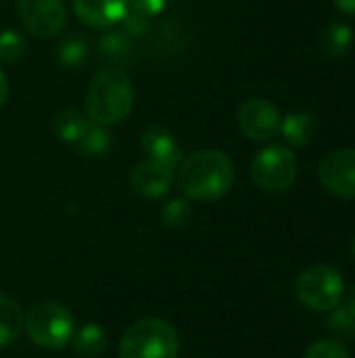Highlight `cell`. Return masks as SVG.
I'll use <instances>...</instances> for the list:
<instances>
[{"label": "cell", "instance_id": "obj_1", "mask_svg": "<svg viewBox=\"0 0 355 358\" xmlns=\"http://www.w3.org/2000/svg\"><path fill=\"white\" fill-rule=\"evenodd\" d=\"M234 176V164L224 151L203 149L180 164L178 185L188 199L211 203L230 193Z\"/></svg>", "mask_w": 355, "mask_h": 358}, {"label": "cell", "instance_id": "obj_2", "mask_svg": "<svg viewBox=\"0 0 355 358\" xmlns=\"http://www.w3.org/2000/svg\"><path fill=\"white\" fill-rule=\"evenodd\" d=\"M136 103L132 80L121 69H103L94 76L86 92V111L90 122L113 126L130 117Z\"/></svg>", "mask_w": 355, "mask_h": 358}, {"label": "cell", "instance_id": "obj_3", "mask_svg": "<svg viewBox=\"0 0 355 358\" xmlns=\"http://www.w3.org/2000/svg\"><path fill=\"white\" fill-rule=\"evenodd\" d=\"M180 340L172 323L149 317L132 323L119 342L121 358H178Z\"/></svg>", "mask_w": 355, "mask_h": 358}, {"label": "cell", "instance_id": "obj_4", "mask_svg": "<svg viewBox=\"0 0 355 358\" xmlns=\"http://www.w3.org/2000/svg\"><path fill=\"white\" fill-rule=\"evenodd\" d=\"M25 331L29 340L44 350H63L75 334L73 315L59 302H40L25 315Z\"/></svg>", "mask_w": 355, "mask_h": 358}, {"label": "cell", "instance_id": "obj_5", "mask_svg": "<svg viewBox=\"0 0 355 358\" xmlns=\"http://www.w3.org/2000/svg\"><path fill=\"white\" fill-rule=\"evenodd\" d=\"M297 300L316 313H331L339 308L345 298L343 275L328 264H314L305 268L295 281Z\"/></svg>", "mask_w": 355, "mask_h": 358}, {"label": "cell", "instance_id": "obj_6", "mask_svg": "<svg viewBox=\"0 0 355 358\" xmlns=\"http://www.w3.org/2000/svg\"><path fill=\"white\" fill-rule=\"evenodd\" d=\"M299 174L295 153L285 145H268L259 149L251 162V176L255 185L270 193L289 191Z\"/></svg>", "mask_w": 355, "mask_h": 358}, {"label": "cell", "instance_id": "obj_7", "mask_svg": "<svg viewBox=\"0 0 355 358\" xmlns=\"http://www.w3.org/2000/svg\"><path fill=\"white\" fill-rule=\"evenodd\" d=\"M236 124L247 138L266 143L280 134L282 115H280V109L272 101L262 99V96H251L243 101V105L239 107Z\"/></svg>", "mask_w": 355, "mask_h": 358}, {"label": "cell", "instance_id": "obj_8", "mask_svg": "<svg viewBox=\"0 0 355 358\" xmlns=\"http://www.w3.org/2000/svg\"><path fill=\"white\" fill-rule=\"evenodd\" d=\"M25 29L36 38H54L67 25L65 0H17Z\"/></svg>", "mask_w": 355, "mask_h": 358}, {"label": "cell", "instance_id": "obj_9", "mask_svg": "<svg viewBox=\"0 0 355 358\" xmlns=\"http://www.w3.org/2000/svg\"><path fill=\"white\" fill-rule=\"evenodd\" d=\"M322 187L341 199H355V149L331 151L318 168Z\"/></svg>", "mask_w": 355, "mask_h": 358}, {"label": "cell", "instance_id": "obj_10", "mask_svg": "<svg viewBox=\"0 0 355 358\" xmlns=\"http://www.w3.org/2000/svg\"><path fill=\"white\" fill-rule=\"evenodd\" d=\"M172 182H174V168L159 164V162H153V159L140 162L130 174L132 191L144 199L163 197L169 191Z\"/></svg>", "mask_w": 355, "mask_h": 358}, {"label": "cell", "instance_id": "obj_11", "mask_svg": "<svg viewBox=\"0 0 355 358\" xmlns=\"http://www.w3.org/2000/svg\"><path fill=\"white\" fill-rule=\"evenodd\" d=\"M140 143H142V149L146 153V159L165 164V166H169L174 170L180 166L182 151H180V145L176 143V138H174L169 128H165L161 124L146 126L142 130Z\"/></svg>", "mask_w": 355, "mask_h": 358}, {"label": "cell", "instance_id": "obj_12", "mask_svg": "<svg viewBox=\"0 0 355 358\" xmlns=\"http://www.w3.org/2000/svg\"><path fill=\"white\" fill-rule=\"evenodd\" d=\"M73 13L90 27H111L128 13V0H73Z\"/></svg>", "mask_w": 355, "mask_h": 358}, {"label": "cell", "instance_id": "obj_13", "mask_svg": "<svg viewBox=\"0 0 355 358\" xmlns=\"http://www.w3.org/2000/svg\"><path fill=\"white\" fill-rule=\"evenodd\" d=\"M280 134L293 147H305L316 134V120L308 111H295L282 117Z\"/></svg>", "mask_w": 355, "mask_h": 358}, {"label": "cell", "instance_id": "obj_14", "mask_svg": "<svg viewBox=\"0 0 355 358\" xmlns=\"http://www.w3.org/2000/svg\"><path fill=\"white\" fill-rule=\"evenodd\" d=\"M25 325V317L21 313L19 302H15L10 296L0 294V346L13 344Z\"/></svg>", "mask_w": 355, "mask_h": 358}, {"label": "cell", "instance_id": "obj_15", "mask_svg": "<svg viewBox=\"0 0 355 358\" xmlns=\"http://www.w3.org/2000/svg\"><path fill=\"white\" fill-rule=\"evenodd\" d=\"M71 346L80 357L94 358L107 350V334L100 325L88 323L71 338Z\"/></svg>", "mask_w": 355, "mask_h": 358}, {"label": "cell", "instance_id": "obj_16", "mask_svg": "<svg viewBox=\"0 0 355 358\" xmlns=\"http://www.w3.org/2000/svg\"><path fill=\"white\" fill-rule=\"evenodd\" d=\"M90 124V117H86L82 111L77 109H61L52 122V128H54V134L65 141V143H77L80 136L84 134V130L88 128Z\"/></svg>", "mask_w": 355, "mask_h": 358}, {"label": "cell", "instance_id": "obj_17", "mask_svg": "<svg viewBox=\"0 0 355 358\" xmlns=\"http://www.w3.org/2000/svg\"><path fill=\"white\" fill-rule=\"evenodd\" d=\"M88 55H90V42L82 34H69L56 46V61L67 69L80 67L88 59Z\"/></svg>", "mask_w": 355, "mask_h": 358}, {"label": "cell", "instance_id": "obj_18", "mask_svg": "<svg viewBox=\"0 0 355 358\" xmlns=\"http://www.w3.org/2000/svg\"><path fill=\"white\" fill-rule=\"evenodd\" d=\"M111 145H113V134L109 132V128L94 124V122L88 124V128L84 130V134L75 143V147L82 155H92V157L109 153Z\"/></svg>", "mask_w": 355, "mask_h": 358}, {"label": "cell", "instance_id": "obj_19", "mask_svg": "<svg viewBox=\"0 0 355 358\" xmlns=\"http://www.w3.org/2000/svg\"><path fill=\"white\" fill-rule=\"evenodd\" d=\"M354 44V31L345 23H331L322 34V50L328 57H343Z\"/></svg>", "mask_w": 355, "mask_h": 358}, {"label": "cell", "instance_id": "obj_20", "mask_svg": "<svg viewBox=\"0 0 355 358\" xmlns=\"http://www.w3.org/2000/svg\"><path fill=\"white\" fill-rule=\"evenodd\" d=\"M132 38L123 31L117 29H109L98 38V50L103 57L111 59V61H128L132 57Z\"/></svg>", "mask_w": 355, "mask_h": 358}, {"label": "cell", "instance_id": "obj_21", "mask_svg": "<svg viewBox=\"0 0 355 358\" xmlns=\"http://www.w3.org/2000/svg\"><path fill=\"white\" fill-rule=\"evenodd\" d=\"M27 55V40L17 29L0 31V63L15 65Z\"/></svg>", "mask_w": 355, "mask_h": 358}, {"label": "cell", "instance_id": "obj_22", "mask_svg": "<svg viewBox=\"0 0 355 358\" xmlns=\"http://www.w3.org/2000/svg\"><path fill=\"white\" fill-rule=\"evenodd\" d=\"M161 220L169 229H184L192 220V208L186 199H172L163 206Z\"/></svg>", "mask_w": 355, "mask_h": 358}, {"label": "cell", "instance_id": "obj_23", "mask_svg": "<svg viewBox=\"0 0 355 358\" xmlns=\"http://www.w3.org/2000/svg\"><path fill=\"white\" fill-rule=\"evenodd\" d=\"M303 358H352L345 344L337 340H320L308 348Z\"/></svg>", "mask_w": 355, "mask_h": 358}, {"label": "cell", "instance_id": "obj_24", "mask_svg": "<svg viewBox=\"0 0 355 358\" xmlns=\"http://www.w3.org/2000/svg\"><path fill=\"white\" fill-rule=\"evenodd\" d=\"M326 325H328L333 331H337V334L355 336V319L352 317V313H349L347 308H335V310H331Z\"/></svg>", "mask_w": 355, "mask_h": 358}, {"label": "cell", "instance_id": "obj_25", "mask_svg": "<svg viewBox=\"0 0 355 358\" xmlns=\"http://www.w3.org/2000/svg\"><path fill=\"white\" fill-rule=\"evenodd\" d=\"M121 25H123V34H128L130 38H140V36L146 31L149 21H146V17H142L140 13H134V10L128 8V13H126L123 19H121Z\"/></svg>", "mask_w": 355, "mask_h": 358}, {"label": "cell", "instance_id": "obj_26", "mask_svg": "<svg viewBox=\"0 0 355 358\" xmlns=\"http://www.w3.org/2000/svg\"><path fill=\"white\" fill-rule=\"evenodd\" d=\"M167 0H128V8L134 13H140L142 17H155L165 8Z\"/></svg>", "mask_w": 355, "mask_h": 358}, {"label": "cell", "instance_id": "obj_27", "mask_svg": "<svg viewBox=\"0 0 355 358\" xmlns=\"http://www.w3.org/2000/svg\"><path fill=\"white\" fill-rule=\"evenodd\" d=\"M335 6L341 13H345L349 17H355V0H335Z\"/></svg>", "mask_w": 355, "mask_h": 358}, {"label": "cell", "instance_id": "obj_28", "mask_svg": "<svg viewBox=\"0 0 355 358\" xmlns=\"http://www.w3.org/2000/svg\"><path fill=\"white\" fill-rule=\"evenodd\" d=\"M6 99H8V80H6L4 71L0 69V107L6 103Z\"/></svg>", "mask_w": 355, "mask_h": 358}, {"label": "cell", "instance_id": "obj_29", "mask_svg": "<svg viewBox=\"0 0 355 358\" xmlns=\"http://www.w3.org/2000/svg\"><path fill=\"white\" fill-rule=\"evenodd\" d=\"M345 308L352 313V317L355 319V285L349 289V294H347V304H345Z\"/></svg>", "mask_w": 355, "mask_h": 358}, {"label": "cell", "instance_id": "obj_30", "mask_svg": "<svg viewBox=\"0 0 355 358\" xmlns=\"http://www.w3.org/2000/svg\"><path fill=\"white\" fill-rule=\"evenodd\" d=\"M352 248H354V256H355V237H354V243H352Z\"/></svg>", "mask_w": 355, "mask_h": 358}]
</instances>
